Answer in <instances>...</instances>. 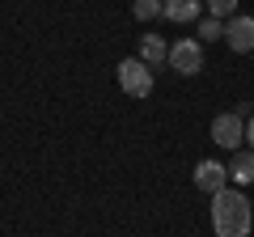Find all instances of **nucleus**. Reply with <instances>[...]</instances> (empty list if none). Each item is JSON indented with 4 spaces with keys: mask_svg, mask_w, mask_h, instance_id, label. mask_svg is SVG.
<instances>
[{
    "mask_svg": "<svg viewBox=\"0 0 254 237\" xmlns=\"http://www.w3.org/2000/svg\"><path fill=\"white\" fill-rule=\"evenodd\" d=\"M131 17H136V21L161 17V0H136V4H131Z\"/></svg>",
    "mask_w": 254,
    "mask_h": 237,
    "instance_id": "10",
    "label": "nucleus"
},
{
    "mask_svg": "<svg viewBox=\"0 0 254 237\" xmlns=\"http://www.w3.org/2000/svg\"><path fill=\"white\" fill-rule=\"evenodd\" d=\"M119 76V89L127 93V98H148L153 93V68L140 64V59H123V64L115 68Z\"/></svg>",
    "mask_w": 254,
    "mask_h": 237,
    "instance_id": "2",
    "label": "nucleus"
},
{
    "mask_svg": "<svg viewBox=\"0 0 254 237\" xmlns=\"http://www.w3.org/2000/svg\"><path fill=\"white\" fill-rule=\"evenodd\" d=\"M250 199L242 191H216L212 195V229L216 237H250Z\"/></svg>",
    "mask_w": 254,
    "mask_h": 237,
    "instance_id": "1",
    "label": "nucleus"
},
{
    "mask_svg": "<svg viewBox=\"0 0 254 237\" xmlns=\"http://www.w3.org/2000/svg\"><path fill=\"white\" fill-rule=\"evenodd\" d=\"M212 140H216L220 148H237L246 140V118L237 115V110H225V115L212 118Z\"/></svg>",
    "mask_w": 254,
    "mask_h": 237,
    "instance_id": "4",
    "label": "nucleus"
},
{
    "mask_svg": "<svg viewBox=\"0 0 254 237\" xmlns=\"http://www.w3.org/2000/svg\"><path fill=\"white\" fill-rule=\"evenodd\" d=\"M229 178H233V182H254V153H237L233 161H229Z\"/></svg>",
    "mask_w": 254,
    "mask_h": 237,
    "instance_id": "9",
    "label": "nucleus"
},
{
    "mask_svg": "<svg viewBox=\"0 0 254 237\" xmlns=\"http://www.w3.org/2000/svg\"><path fill=\"white\" fill-rule=\"evenodd\" d=\"M225 38L233 51H254V17H242V13H233V17L225 21Z\"/></svg>",
    "mask_w": 254,
    "mask_h": 237,
    "instance_id": "6",
    "label": "nucleus"
},
{
    "mask_svg": "<svg viewBox=\"0 0 254 237\" xmlns=\"http://www.w3.org/2000/svg\"><path fill=\"white\" fill-rule=\"evenodd\" d=\"M203 9V0H161V13L165 21H174V26H187V21H195Z\"/></svg>",
    "mask_w": 254,
    "mask_h": 237,
    "instance_id": "8",
    "label": "nucleus"
},
{
    "mask_svg": "<svg viewBox=\"0 0 254 237\" xmlns=\"http://www.w3.org/2000/svg\"><path fill=\"white\" fill-rule=\"evenodd\" d=\"M246 144H250V153H254V115L246 118Z\"/></svg>",
    "mask_w": 254,
    "mask_h": 237,
    "instance_id": "13",
    "label": "nucleus"
},
{
    "mask_svg": "<svg viewBox=\"0 0 254 237\" xmlns=\"http://www.w3.org/2000/svg\"><path fill=\"white\" fill-rule=\"evenodd\" d=\"M195 186H199L203 195L225 191V186H229V165H220V161H199V165H195Z\"/></svg>",
    "mask_w": 254,
    "mask_h": 237,
    "instance_id": "5",
    "label": "nucleus"
},
{
    "mask_svg": "<svg viewBox=\"0 0 254 237\" xmlns=\"http://www.w3.org/2000/svg\"><path fill=\"white\" fill-rule=\"evenodd\" d=\"M140 64H148V68H161L165 59H170V47H165V38L161 34H140V55H136Z\"/></svg>",
    "mask_w": 254,
    "mask_h": 237,
    "instance_id": "7",
    "label": "nucleus"
},
{
    "mask_svg": "<svg viewBox=\"0 0 254 237\" xmlns=\"http://www.w3.org/2000/svg\"><path fill=\"white\" fill-rule=\"evenodd\" d=\"M165 64L174 68V72H182V76H195L203 68V47L195 43V38H178V43H170V59Z\"/></svg>",
    "mask_w": 254,
    "mask_h": 237,
    "instance_id": "3",
    "label": "nucleus"
},
{
    "mask_svg": "<svg viewBox=\"0 0 254 237\" xmlns=\"http://www.w3.org/2000/svg\"><path fill=\"white\" fill-rule=\"evenodd\" d=\"M203 4H208V17H216V21H229L237 9V0H203Z\"/></svg>",
    "mask_w": 254,
    "mask_h": 237,
    "instance_id": "11",
    "label": "nucleus"
},
{
    "mask_svg": "<svg viewBox=\"0 0 254 237\" xmlns=\"http://www.w3.org/2000/svg\"><path fill=\"white\" fill-rule=\"evenodd\" d=\"M199 38H203V43H216V38H225V21L203 17V21H199Z\"/></svg>",
    "mask_w": 254,
    "mask_h": 237,
    "instance_id": "12",
    "label": "nucleus"
}]
</instances>
